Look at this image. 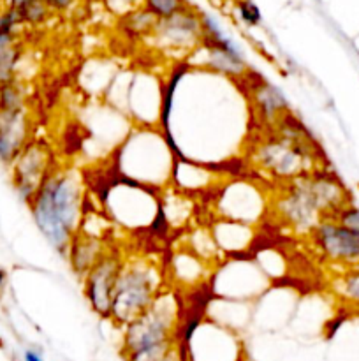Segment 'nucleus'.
<instances>
[{
  "instance_id": "obj_1",
  "label": "nucleus",
  "mask_w": 359,
  "mask_h": 361,
  "mask_svg": "<svg viewBox=\"0 0 359 361\" xmlns=\"http://www.w3.org/2000/svg\"><path fill=\"white\" fill-rule=\"evenodd\" d=\"M252 168L278 187L322 171V154L305 126L289 113L250 147Z\"/></svg>"
},
{
  "instance_id": "obj_2",
  "label": "nucleus",
  "mask_w": 359,
  "mask_h": 361,
  "mask_svg": "<svg viewBox=\"0 0 359 361\" xmlns=\"http://www.w3.org/2000/svg\"><path fill=\"white\" fill-rule=\"evenodd\" d=\"M348 203L351 197L344 183L322 169L278 187L271 210L285 228L308 236L317 224L333 219Z\"/></svg>"
},
{
  "instance_id": "obj_3",
  "label": "nucleus",
  "mask_w": 359,
  "mask_h": 361,
  "mask_svg": "<svg viewBox=\"0 0 359 361\" xmlns=\"http://www.w3.org/2000/svg\"><path fill=\"white\" fill-rule=\"evenodd\" d=\"M28 207L46 242L65 257L70 240L84 215L83 182L80 176L65 169H55Z\"/></svg>"
},
{
  "instance_id": "obj_4",
  "label": "nucleus",
  "mask_w": 359,
  "mask_h": 361,
  "mask_svg": "<svg viewBox=\"0 0 359 361\" xmlns=\"http://www.w3.org/2000/svg\"><path fill=\"white\" fill-rule=\"evenodd\" d=\"M180 300L162 291L150 309L123 328L122 356L125 361H169L178 345Z\"/></svg>"
},
{
  "instance_id": "obj_5",
  "label": "nucleus",
  "mask_w": 359,
  "mask_h": 361,
  "mask_svg": "<svg viewBox=\"0 0 359 361\" xmlns=\"http://www.w3.org/2000/svg\"><path fill=\"white\" fill-rule=\"evenodd\" d=\"M176 155L158 130L136 129L118 152V171L123 180L148 189H164L171 182Z\"/></svg>"
},
{
  "instance_id": "obj_6",
  "label": "nucleus",
  "mask_w": 359,
  "mask_h": 361,
  "mask_svg": "<svg viewBox=\"0 0 359 361\" xmlns=\"http://www.w3.org/2000/svg\"><path fill=\"white\" fill-rule=\"evenodd\" d=\"M162 291L164 274L155 261L137 256L125 259L113 293L109 321L125 328L146 312Z\"/></svg>"
},
{
  "instance_id": "obj_7",
  "label": "nucleus",
  "mask_w": 359,
  "mask_h": 361,
  "mask_svg": "<svg viewBox=\"0 0 359 361\" xmlns=\"http://www.w3.org/2000/svg\"><path fill=\"white\" fill-rule=\"evenodd\" d=\"M104 200L108 217L122 228L143 229L162 226L165 229L160 219V200L155 197L153 189L120 178L108 187Z\"/></svg>"
},
{
  "instance_id": "obj_8",
  "label": "nucleus",
  "mask_w": 359,
  "mask_h": 361,
  "mask_svg": "<svg viewBox=\"0 0 359 361\" xmlns=\"http://www.w3.org/2000/svg\"><path fill=\"white\" fill-rule=\"evenodd\" d=\"M308 238L320 259L336 267L338 271L359 268V231L326 219L313 228Z\"/></svg>"
},
{
  "instance_id": "obj_9",
  "label": "nucleus",
  "mask_w": 359,
  "mask_h": 361,
  "mask_svg": "<svg viewBox=\"0 0 359 361\" xmlns=\"http://www.w3.org/2000/svg\"><path fill=\"white\" fill-rule=\"evenodd\" d=\"M53 154L42 141L32 140L11 164V180L21 201L30 204L37 190L55 169Z\"/></svg>"
},
{
  "instance_id": "obj_10",
  "label": "nucleus",
  "mask_w": 359,
  "mask_h": 361,
  "mask_svg": "<svg viewBox=\"0 0 359 361\" xmlns=\"http://www.w3.org/2000/svg\"><path fill=\"white\" fill-rule=\"evenodd\" d=\"M266 194L252 182L229 180L222 183L217 196L218 215L225 221L243 222L253 226L266 214Z\"/></svg>"
},
{
  "instance_id": "obj_11",
  "label": "nucleus",
  "mask_w": 359,
  "mask_h": 361,
  "mask_svg": "<svg viewBox=\"0 0 359 361\" xmlns=\"http://www.w3.org/2000/svg\"><path fill=\"white\" fill-rule=\"evenodd\" d=\"M123 264V254L116 249H108L83 279L84 300L90 309L104 319H109L113 293Z\"/></svg>"
},
{
  "instance_id": "obj_12",
  "label": "nucleus",
  "mask_w": 359,
  "mask_h": 361,
  "mask_svg": "<svg viewBox=\"0 0 359 361\" xmlns=\"http://www.w3.org/2000/svg\"><path fill=\"white\" fill-rule=\"evenodd\" d=\"M153 34L157 44L165 51H190L203 39L201 16L190 9H183L168 20H157Z\"/></svg>"
},
{
  "instance_id": "obj_13",
  "label": "nucleus",
  "mask_w": 359,
  "mask_h": 361,
  "mask_svg": "<svg viewBox=\"0 0 359 361\" xmlns=\"http://www.w3.org/2000/svg\"><path fill=\"white\" fill-rule=\"evenodd\" d=\"M248 102L252 116L266 130L273 129L284 116L291 113L284 92L263 78L250 81Z\"/></svg>"
},
{
  "instance_id": "obj_14",
  "label": "nucleus",
  "mask_w": 359,
  "mask_h": 361,
  "mask_svg": "<svg viewBox=\"0 0 359 361\" xmlns=\"http://www.w3.org/2000/svg\"><path fill=\"white\" fill-rule=\"evenodd\" d=\"M32 141V122L27 106L18 109L0 108V162L11 166Z\"/></svg>"
},
{
  "instance_id": "obj_15",
  "label": "nucleus",
  "mask_w": 359,
  "mask_h": 361,
  "mask_svg": "<svg viewBox=\"0 0 359 361\" xmlns=\"http://www.w3.org/2000/svg\"><path fill=\"white\" fill-rule=\"evenodd\" d=\"M201 321H203L201 317H192L189 323L180 326V331L183 335L182 341L192 335L210 345V355L203 356L197 361H239V344L236 335L222 328L220 324L210 323V321H204L208 330V335H204L201 330Z\"/></svg>"
},
{
  "instance_id": "obj_16",
  "label": "nucleus",
  "mask_w": 359,
  "mask_h": 361,
  "mask_svg": "<svg viewBox=\"0 0 359 361\" xmlns=\"http://www.w3.org/2000/svg\"><path fill=\"white\" fill-rule=\"evenodd\" d=\"M171 182L175 189L190 194V196L222 187L217 171L210 164H199L187 157H176Z\"/></svg>"
},
{
  "instance_id": "obj_17",
  "label": "nucleus",
  "mask_w": 359,
  "mask_h": 361,
  "mask_svg": "<svg viewBox=\"0 0 359 361\" xmlns=\"http://www.w3.org/2000/svg\"><path fill=\"white\" fill-rule=\"evenodd\" d=\"M108 249L109 247L106 243V240H99L94 238V236L84 235L81 231H76V235L70 240V245L67 249L65 257L69 261V267L74 271V275H77L83 281L84 275L104 256V252Z\"/></svg>"
},
{
  "instance_id": "obj_18",
  "label": "nucleus",
  "mask_w": 359,
  "mask_h": 361,
  "mask_svg": "<svg viewBox=\"0 0 359 361\" xmlns=\"http://www.w3.org/2000/svg\"><path fill=\"white\" fill-rule=\"evenodd\" d=\"M210 233L213 236V242L217 245L218 252L243 254L252 245L253 226L222 219V221L215 222Z\"/></svg>"
},
{
  "instance_id": "obj_19",
  "label": "nucleus",
  "mask_w": 359,
  "mask_h": 361,
  "mask_svg": "<svg viewBox=\"0 0 359 361\" xmlns=\"http://www.w3.org/2000/svg\"><path fill=\"white\" fill-rule=\"evenodd\" d=\"M160 200V219L168 228H183L190 224V221L196 215V201L190 194L169 187L162 192Z\"/></svg>"
},
{
  "instance_id": "obj_20",
  "label": "nucleus",
  "mask_w": 359,
  "mask_h": 361,
  "mask_svg": "<svg viewBox=\"0 0 359 361\" xmlns=\"http://www.w3.org/2000/svg\"><path fill=\"white\" fill-rule=\"evenodd\" d=\"M172 275L180 286H197L201 282L206 281L208 277V263L196 256L194 252L187 250H180L176 252L175 259L171 263Z\"/></svg>"
},
{
  "instance_id": "obj_21",
  "label": "nucleus",
  "mask_w": 359,
  "mask_h": 361,
  "mask_svg": "<svg viewBox=\"0 0 359 361\" xmlns=\"http://www.w3.org/2000/svg\"><path fill=\"white\" fill-rule=\"evenodd\" d=\"M331 293L344 307L359 310V268H348L331 279Z\"/></svg>"
},
{
  "instance_id": "obj_22",
  "label": "nucleus",
  "mask_w": 359,
  "mask_h": 361,
  "mask_svg": "<svg viewBox=\"0 0 359 361\" xmlns=\"http://www.w3.org/2000/svg\"><path fill=\"white\" fill-rule=\"evenodd\" d=\"M20 56L21 48L16 41V34H0V81L14 78Z\"/></svg>"
},
{
  "instance_id": "obj_23",
  "label": "nucleus",
  "mask_w": 359,
  "mask_h": 361,
  "mask_svg": "<svg viewBox=\"0 0 359 361\" xmlns=\"http://www.w3.org/2000/svg\"><path fill=\"white\" fill-rule=\"evenodd\" d=\"M183 9H187L183 0H144V11L155 20H168Z\"/></svg>"
},
{
  "instance_id": "obj_24",
  "label": "nucleus",
  "mask_w": 359,
  "mask_h": 361,
  "mask_svg": "<svg viewBox=\"0 0 359 361\" xmlns=\"http://www.w3.org/2000/svg\"><path fill=\"white\" fill-rule=\"evenodd\" d=\"M155 23H157V20H155L153 16H151L150 13H146V11H136V13H132L130 16H127V32H130V34L134 35H143L146 34V32L153 30Z\"/></svg>"
},
{
  "instance_id": "obj_25",
  "label": "nucleus",
  "mask_w": 359,
  "mask_h": 361,
  "mask_svg": "<svg viewBox=\"0 0 359 361\" xmlns=\"http://www.w3.org/2000/svg\"><path fill=\"white\" fill-rule=\"evenodd\" d=\"M236 9H238L239 20L243 21L248 27H256V25L260 23L263 16H260V11L252 0H238L236 2Z\"/></svg>"
},
{
  "instance_id": "obj_26",
  "label": "nucleus",
  "mask_w": 359,
  "mask_h": 361,
  "mask_svg": "<svg viewBox=\"0 0 359 361\" xmlns=\"http://www.w3.org/2000/svg\"><path fill=\"white\" fill-rule=\"evenodd\" d=\"M333 221L345 226V228L352 229V231H359V207H355V204L352 203L345 204V207L334 215Z\"/></svg>"
},
{
  "instance_id": "obj_27",
  "label": "nucleus",
  "mask_w": 359,
  "mask_h": 361,
  "mask_svg": "<svg viewBox=\"0 0 359 361\" xmlns=\"http://www.w3.org/2000/svg\"><path fill=\"white\" fill-rule=\"evenodd\" d=\"M21 23L20 16L14 9H7L4 13H0V34H14L18 25Z\"/></svg>"
},
{
  "instance_id": "obj_28",
  "label": "nucleus",
  "mask_w": 359,
  "mask_h": 361,
  "mask_svg": "<svg viewBox=\"0 0 359 361\" xmlns=\"http://www.w3.org/2000/svg\"><path fill=\"white\" fill-rule=\"evenodd\" d=\"M23 361H44V358L37 351H34V349H27L23 353Z\"/></svg>"
},
{
  "instance_id": "obj_29",
  "label": "nucleus",
  "mask_w": 359,
  "mask_h": 361,
  "mask_svg": "<svg viewBox=\"0 0 359 361\" xmlns=\"http://www.w3.org/2000/svg\"><path fill=\"white\" fill-rule=\"evenodd\" d=\"M6 286H7V274H6V270H2V268H0V300H2L4 291H6Z\"/></svg>"
},
{
  "instance_id": "obj_30",
  "label": "nucleus",
  "mask_w": 359,
  "mask_h": 361,
  "mask_svg": "<svg viewBox=\"0 0 359 361\" xmlns=\"http://www.w3.org/2000/svg\"><path fill=\"white\" fill-rule=\"evenodd\" d=\"M41 2L46 4V6H48V7H55L58 0H41Z\"/></svg>"
}]
</instances>
